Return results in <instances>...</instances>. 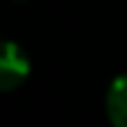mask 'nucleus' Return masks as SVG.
I'll list each match as a JSON object with an SVG mask.
<instances>
[{
  "label": "nucleus",
  "instance_id": "nucleus-3",
  "mask_svg": "<svg viewBox=\"0 0 127 127\" xmlns=\"http://www.w3.org/2000/svg\"><path fill=\"white\" fill-rule=\"evenodd\" d=\"M18 2H25V0H18Z\"/></svg>",
  "mask_w": 127,
  "mask_h": 127
},
{
  "label": "nucleus",
  "instance_id": "nucleus-1",
  "mask_svg": "<svg viewBox=\"0 0 127 127\" xmlns=\"http://www.w3.org/2000/svg\"><path fill=\"white\" fill-rule=\"evenodd\" d=\"M29 71H31V65L22 47L13 40H7L2 47V56H0V89L11 92L20 87L27 80Z\"/></svg>",
  "mask_w": 127,
  "mask_h": 127
},
{
  "label": "nucleus",
  "instance_id": "nucleus-2",
  "mask_svg": "<svg viewBox=\"0 0 127 127\" xmlns=\"http://www.w3.org/2000/svg\"><path fill=\"white\" fill-rule=\"evenodd\" d=\"M105 107L112 127H127V74L112 80L105 96Z\"/></svg>",
  "mask_w": 127,
  "mask_h": 127
}]
</instances>
